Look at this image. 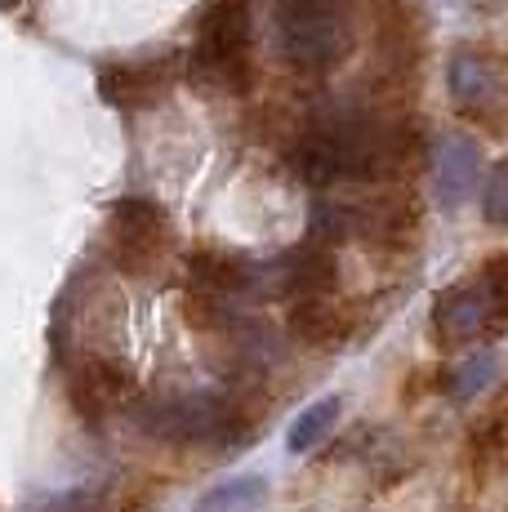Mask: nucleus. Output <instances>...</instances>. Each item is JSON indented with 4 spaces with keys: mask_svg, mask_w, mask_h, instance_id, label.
<instances>
[{
    "mask_svg": "<svg viewBox=\"0 0 508 512\" xmlns=\"http://www.w3.org/2000/svg\"><path fill=\"white\" fill-rule=\"evenodd\" d=\"M281 58L299 72H326L344 58L348 27L339 0H281L277 5Z\"/></svg>",
    "mask_w": 508,
    "mask_h": 512,
    "instance_id": "obj_1",
    "label": "nucleus"
},
{
    "mask_svg": "<svg viewBox=\"0 0 508 512\" xmlns=\"http://www.w3.org/2000/svg\"><path fill=\"white\" fill-rule=\"evenodd\" d=\"M139 423L161 441L174 446H192V441H241L237 432V410L219 397V392H183V397H165L143 406Z\"/></svg>",
    "mask_w": 508,
    "mask_h": 512,
    "instance_id": "obj_2",
    "label": "nucleus"
},
{
    "mask_svg": "<svg viewBox=\"0 0 508 512\" xmlns=\"http://www.w3.org/2000/svg\"><path fill=\"white\" fill-rule=\"evenodd\" d=\"M250 67V14L246 0H219L197 27V76L223 90H241Z\"/></svg>",
    "mask_w": 508,
    "mask_h": 512,
    "instance_id": "obj_3",
    "label": "nucleus"
},
{
    "mask_svg": "<svg viewBox=\"0 0 508 512\" xmlns=\"http://www.w3.org/2000/svg\"><path fill=\"white\" fill-rule=\"evenodd\" d=\"M112 241H116V259L130 272L152 268L165 254V241H170V223H165L161 205L148 201V196H125V201H116Z\"/></svg>",
    "mask_w": 508,
    "mask_h": 512,
    "instance_id": "obj_4",
    "label": "nucleus"
},
{
    "mask_svg": "<svg viewBox=\"0 0 508 512\" xmlns=\"http://www.w3.org/2000/svg\"><path fill=\"white\" fill-rule=\"evenodd\" d=\"M486 321H491V303H486V285L482 277L455 285L437 299L433 308V330L442 343H468V339H486Z\"/></svg>",
    "mask_w": 508,
    "mask_h": 512,
    "instance_id": "obj_5",
    "label": "nucleus"
},
{
    "mask_svg": "<svg viewBox=\"0 0 508 512\" xmlns=\"http://www.w3.org/2000/svg\"><path fill=\"white\" fill-rule=\"evenodd\" d=\"M433 183L442 205H464L482 183V152L464 134H446L433 152Z\"/></svg>",
    "mask_w": 508,
    "mask_h": 512,
    "instance_id": "obj_6",
    "label": "nucleus"
},
{
    "mask_svg": "<svg viewBox=\"0 0 508 512\" xmlns=\"http://www.w3.org/2000/svg\"><path fill=\"white\" fill-rule=\"evenodd\" d=\"M272 272H277L272 285H277L281 294H290V299H312V294H326L330 285H335V250H330L326 241H308V245H299V250H290Z\"/></svg>",
    "mask_w": 508,
    "mask_h": 512,
    "instance_id": "obj_7",
    "label": "nucleus"
},
{
    "mask_svg": "<svg viewBox=\"0 0 508 512\" xmlns=\"http://www.w3.org/2000/svg\"><path fill=\"white\" fill-rule=\"evenodd\" d=\"M125 397H130V379L107 361H85L72 374V401L85 415V423H103L112 410L125 406Z\"/></svg>",
    "mask_w": 508,
    "mask_h": 512,
    "instance_id": "obj_8",
    "label": "nucleus"
},
{
    "mask_svg": "<svg viewBox=\"0 0 508 512\" xmlns=\"http://www.w3.org/2000/svg\"><path fill=\"white\" fill-rule=\"evenodd\" d=\"M259 281V272H250L241 259L228 254H197L192 259V285L201 290L205 303H232Z\"/></svg>",
    "mask_w": 508,
    "mask_h": 512,
    "instance_id": "obj_9",
    "label": "nucleus"
},
{
    "mask_svg": "<svg viewBox=\"0 0 508 512\" xmlns=\"http://www.w3.org/2000/svg\"><path fill=\"white\" fill-rule=\"evenodd\" d=\"M290 330H295V339L312 343V348H339V343L348 339V317L335 303L321 299V294H312V299H295V308H290Z\"/></svg>",
    "mask_w": 508,
    "mask_h": 512,
    "instance_id": "obj_10",
    "label": "nucleus"
},
{
    "mask_svg": "<svg viewBox=\"0 0 508 512\" xmlns=\"http://www.w3.org/2000/svg\"><path fill=\"white\" fill-rule=\"evenodd\" d=\"M446 85H451L459 107H486L495 98V67L477 54H459V58H451Z\"/></svg>",
    "mask_w": 508,
    "mask_h": 512,
    "instance_id": "obj_11",
    "label": "nucleus"
},
{
    "mask_svg": "<svg viewBox=\"0 0 508 512\" xmlns=\"http://www.w3.org/2000/svg\"><path fill=\"white\" fill-rule=\"evenodd\" d=\"M339 415H344V397H321V401H312V406L299 410L295 423H290L286 450H290V455H308V450H317L321 441H326V432L339 423Z\"/></svg>",
    "mask_w": 508,
    "mask_h": 512,
    "instance_id": "obj_12",
    "label": "nucleus"
},
{
    "mask_svg": "<svg viewBox=\"0 0 508 512\" xmlns=\"http://www.w3.org/2000/svg\"><path fill=\"white\" fill-rule=\"evenodd\" d=\"M268 499V481L263 477H232L223 486H210L197 499V512H254Z\"/></svg>",
    "mask_w": 508,
    "mask_h": 512,
    "instance_id": "obj_13",
    "label": "nucleus"
},
{
    "mask_svg": "<svg viewBox=\"0 0 508 512\" xmlns=\"http://www.w3.org/2000/svg\"><path fill=\"white\" fill-rule=\"evenodd\" d=\"M156 94L152 72H139V67H116V72H103V98L116 107H139Z\"/></svg>",
    "mask_w": 508,
    "mask_h": 512,
    "instance_id": "obj_14",
    "label": "nucleus"
},
{
    "mask_svg": "<svg viewBox=\"0 0 508 512\" xmlns=\"http://www.w3.org/2000/svg\"><path fill=\"white\" fill-rule=\"evenodd\" d=\"M482 285H486V303H491V321H486V339H500L508 330V263H491L482 268Z\"/></svg>",
    "mask_w": 508,
    "mask_h": 512,
    "instance_id": "obj_15",
    "label": "nucleus"
},
{
    "mask_svg": "<svg viewBox=\"0 0 508 512\" xmlns=\"http://www.w3.org/2000/svg\"><path fill=\"white\" fill-rule=\"evenodd\" d=\"M482 214H486V223H495V228H508V161L491 165V174H486Z\"/></svg>",
    "mask_w": 508,
    "mask_h": 512,
    "instance_id": "obj_16",
    "label": "nucleus"
},
{
    "mask_svg": "<svg viewBox=\"0 0 508 512\" xmlns=\"http://www.w3.org/2000/svg\"><path fill=\"white\" fill-rule=\"evenodd\" d=\"M495 374V357L486 352V357H473L464 370H455V379H451V397L455 401H468L473 392H482L486 388V379Z\"/></svg>",
    "mask_w": 508,
    "mask_h": 512,
    "instance_id": "obj_17",
    "label": "nucleus"
},
{
    "mask_svg": "<svg viewBox=\"0 0 508 512\" xmlns=\"http://www.w3.org/2000/svg\"><path fill=\"white\" fill-rule=\"evenodd\" d=\"M94 504H99L94 490H67V495H54L50 504H41L36 512H90Z\"/></svg>",
    "mask_w": 508,
    "mask_h": 512,
    "instance_id": "obj_18",
    "label": "nucleus"
},
{
    "mask_svg": "<svg viewBox=\"0 0 508 512\" xmlns=\"http://www.w3.org/2000/svg\"><path fill=\"white\" fill-rule=\"evenodd\" d=\"M0 5H5V9H9V5H14V0H0Z\"/></svg>",
    "mask_w": 508,
    "mask_h": 512,
    "instance_id": "obj_19",
    "label": "nucleus"
}]
</instances>
